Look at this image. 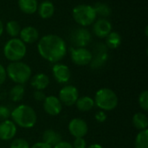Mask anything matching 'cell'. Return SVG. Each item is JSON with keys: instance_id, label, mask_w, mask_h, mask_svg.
Listing matches in <instances>:
<instances>
[{"instance_id": "obj_24", "label": "cell", "mask_w": 148, "mask_h": 148, "mask_svg": "<svg viewBox=\"0 0 148 148\" xmlns=\"http://www.w3.org/2000/svg\"><path fill=\"white\" fill-rule=\"evenodd\" d=\"M24 92H25V88L23 85L16 84L10 91V94H9L10 99L14 102H18L23 99L24 95Z\"/></svg>"}, {"instance_id": "obj_23", "label": "cell", "mask_w": 148, "mask_h": 148, "mask_svg": "<svg viewBox=\"0 0 148 148\" xmlns=\"http://www.w3.org/2000/svg\"><path fill=\"white\" fill-rule=\"evenodd\" d=\"M121 44V36L116 31H111L106 37V45L109 49H117Z\"/></svg>"}, {"instance_id": "obj_10", "label": "cell", "mask_w": 148, "mask_h": 148, "mask_svg": "<svg viewBox=\"0 0 148 148\" xmlns=\"http://www.w3.org/2000/svg\"><path fill=\"white\" fill-rule=\"evenodd\" d=\"M69 131L75 138H84L88 131L87 122L81 118L72 119L69 123Z\"/></svg>"}, {"instance_id": "obj_11", "label": "cell", "mask_w": 148, "mask_h": 148, "mask_svg": "<svg viewBox=\"0 0 148 148\" xmlns=\"http://www.w3.org/2000/svg\"><path fill=\"white\" fill-rule=\"evenodd\" d=\"M43 109L49 115L56 116L62 112V104L59 98L55 95L46 96L43 101Z\"/></svg>"}, {"instance_id": "obj_2", "label": "cell", "mask_w": 148, "mask_h": 148, "mask_svg": "<svg viewBox=\"0 0 148 148\" xmlns=\"http://www.w3.org/2000/svg\"><path fill=\"white\" fill-rule=\"evenodd\" d=\"M12 121L18 127L29 129L35 127L37 121V115L35 110L29 105L22 104L10 112Z\"/></svg>"}, {"instance_id": "obj_9", "label": "cell", "mask_w": 148, "mask_h": 148, "mask_svg": "<svg viewBox=\"0 0 148 148\" xmlns=\"http://www.w3.org/2000/svg\"><path fill=\"white\" fill-rule=\"evenodd\" d=\"M92 40L91 33L85 28H78L71 34V42L76 48H85Z\"/></svg>"}, {"instance_id": "obj_18", "label": "cell", "mask_w": 148, "mask_h": 148, "mask_svg": "<svg viewBox=\"0 0 148 148\" xmlns=\"http://www.w3.org/2000/svg\"><path fill=\"white\" fill-rule=\"evenodd\" d=\"M37 11H38L39 16L42 19H49L55 13V6L51 1L45 0V1H42L38 5Z\"/></svg>"}, {"instance_id": "obj_7", "label": "cell", "mask_w": 148, "mask_h": 148, "mask_svg": "<svg viewBox=\"0 0 148 148\" xmlns=\"http://www.w3.org/2000/svg\"><path fill=\"white\" fill-rule=\"evenodd\" d=\"M70 56L72 62L78 66H86L90 64L93 54L86 48H70Z\"/></svg>"}, {"instance_id": "obj_29", "label": "cell", "mask_w": 148, "mask_h": 148, "mask_svg": "<svg viewBox=\"0 0 148 148\" xmlns=\"http://www.w3.org/2000/svg\"><path fill=\"white\" fill-rule=\"evenodd\" d=\"M10 148H30L29 142L22 138L15 139L11 143Z\"/></svg>"}, {"instance_id": "obj_31", "label": "cell", "mask_w": 148, "mask_h": 148, "mask_svg": "<svg viewBox=\"0 0 148 148\" xmlns=\"http://www.w3.org/2000/svg\"><path fill=\"white\" fill-rule=\"evenodd\" d=\"M72 146L74 148H87V142L84 138H75Z\"/></svg>"}, {"instance_id": "obj_13", "label": "cell", "mask_w": 148, "mask_h": 148, "mask_svg": "<svg viewBox=\"0 0 148 148\" xmlns=\"http://www.w3.org/2000/svg\"><path fill=\"white\" fill-rule=\"evenodd\" d=\"M16 125L10 120H5L0 122V140H10L16 134Z\"/></svg>"}, {"instance_id": "obj_15", "label": "cell", "mask_w": 148, "mask_h": 148, "mask_svg": "<svg viewBox=\"0 0 148 148\" xmlns=\"http://www.w3.org/2000/svg\"><path fill=\"white\" fill-rule=\"evenodd\" d=\"M20 39L24 43H33L38 40L39 32L33 26H26L20 30Z\"/></svg>"}, {"instance_id": "obj_32", "label": "cell", "mask_w": 148, "mask_h": 148, "mask_svg": "<svg viewBox=\"0 0 148 148\" xmlns=\"http://www.w3.org/2000/svg\"><path fill=\"white\" fill-rule=\"evenodd\" d=\"M95 120H96L97 122L103 123V122H105V121L107 120L108 116H107L105 111H102V110H101V111H99V112H97V113L95 114Z\"/></svg>"}, {"instance_id": "obj_27", "label": "cell", "mask_w": 148, "mask_h": 148, "mask_svg": "<svg viewBox=\"0 0 148 148\" xmlns=\"http://www.w3.org/2000/svg\"><path fill=\"white\" fill-rule=\"evenodd\" d=\"M96 15H99L102 17H108L111 15L110 7L104 3H96L94 6Z\"/></svg>"}, {"instance_id": "obj_22", "label": "cell", "mask_w": 148, "mask_h": 148, "mask_svg": "<svg viewBox=\"0 0 148 148\" xmlns=\"http://www.w3.org/2000/svg\"><path fill=\"white\" fill-rule=\"evenodd\" d=\"M133 125L134 127L140 131L147 129L148 119L147 116L142 113H137L133 116Z\"/></svg>"}, {"instance_id": "obj_35", "label": "cell", "mask_w": 148, "mask_h": 148, "mask_svg": "<svg viewBox=\"0 0 148 148\" xmlns=\"http://www.w3.org/2000/svg\"><path fill=\"white\" fill-rule=\"evenodd\" d=\"M53 148H74L72 144H70L69 142L68 141H63V140H61L60 142H58L56 145H55Z\"/></svg>"}, {"instance_id": "obj_17", "label": "cell", "mask_w": 148, "mask_h": 148, "mask_svg": "<svg viewBox=\"0 0 148 148\" xmlns=\"http://www.w3.org/2000/svg\"><path fill=\"white\" fill-rule=\"evenodd\" d=\"M49 84V78L43 73H38L30 79V85L36 90H44Z\"/></svg>"}, {"instance_id": "obj_33", "label": "cell", "mask_w": 148, "mask_h": 148, "mask_svg": "<svg viewBox=\"0 0 148 148\" xmlns=\"http://www.w3.org/2000/svg\"><path fill=\"white\" fill-rule=\"evenodd\" d=\"M46 95L45 94L43 93L42 90H36L34 92V99L36 101H43L44 99H45Z\"/></svg>"}, {"instance_id": "obj_12", "label": "cell", "mask_w": 148, "mask_h": 148, "mask_svg": "<svg viewBox=\"0 0 148 148\" xmlns=\"http://www.w3.org/2000/svg\"><path fill=\"white\" fill-rule=\"evenodd\" d=\"M52 74L55 80L61 84L69 82L71 78V71L69 68L62 63H56L52 68Z\"/></svg>"}, {"instance_id": "obj_34", "label": "cell", "mask_w": 148, "mask_h": 148, "mask_svg": "<svg viewBox=\"0 0 148 148\" xmlns=\"http://www.w3.org/2000/svg\"><path fill=\"white\" fill-rule=\"evenodd\" d=\"M6 78H7L6 69H4V67L2 64H0V86L4 83Z\"/></svg>"}, {"instance_id": "obj_26", "label": "cell", "mask_w": 148, "mask_h": 148, "mask_svg": "<svg viewBox=\"0 0 148 148\" xmlns=\"http://www.w3.org/2000/svg\"><path fill=\"white\" fill-rule=\"evenodd\" d=\"M5 28H6V31H7L8 35L12 36L13 38L16 37L19 35L20 30H21L20 24L16 21H14V20H11V21L8 22L6 23Z\"/></svg>"}, {"instance_id": "obj_16", "label": "cell", "mask_w": 148, "mask_h": 148, "mask_svg": "<svg viewBox=\"0 0 148 148\" xmlns=\"http://www.w3.org/2000/svg\"><path fill=\"white\" fill-rule=\"evenodd\" d=\"M98 46L99 47H98L96 55L95 56H93L92 61L90 62L91 67L94 69H98L101 67L102 65H104V63L108 61V58L106 46L103 44H99Z\"/></svg>"}, {"instance_id": "obj_38", "label": "cell", "mask_w": 148, "mask_h": 148, "mask_svg": "<svg viewBox=\"0 0 148 148\" xmlns=\"http://www.w3.org/2000/svg\"><path fill=\"white\" fill-rule=\"evenodd\" d=\"M3 32V24L2 21L0 20V36H2Z\"/></svg>"}, {"instance_id": "obj_3", "label": "cell", "mask_w": 148, "mask_h": 148, "mask_svg": "<svg viewBox=\"0 0 148 148\" xmlns=\"http://www.w3.org/2000/svg\"><path fill=\"white\" fill-rule=\"evenodd\" d=\"M6 69L7 76L15 83L23 85L31 76L30 67L23 62H11L8 64Z\"/></svg>"}, {"instance_id": "obj_8", "label": "cell", "mask_w": 148, "mask_h": 148, "mask_svg": "<svg viewBox=\"0 0 148 148\" xmlns=\"http://www.w3.org/2000/svg\"><path fill=\"white\" fill-rule=\"evenodd\" d=\"M59 100L62 105L70 107L75 105L79 98V91L73 85H67L61 88L59 92Z\"/></svg>"}, {"instance_id": "obj_20", "label": "cell", "mask_w": 148, "mask_h": 148, "mask_svg": "<svg viewBox=\"0 0 148 148\" xmlns=\"http://www.w3.org/2000/svg\"><path fill=\"white\" fill-rule=\"evenodd\" d=\"M62 140V137L59 133L52 129H48L42 134V142L51 146L52 147Z\"/></svg>"}, {"instance_id": "obj_14", "label": "cell", "mask_w": 148, "mask_h": 148, "mask_svg": "<svg viewBox=\"0 0 148 148\" xmlns=\"http://www.w3.org/2000/svg\"><path fill=\"white\" fill-rule=\"evenodd\" d=\"M93 31L96 36L100 38H106L112 31V24L106 18H101L95 23Z\"/></svg>"}, {"instance_id": "obj_21", "label": "cell", "mask_w": 148, "mask_h": 148, "mask_svg": "<svg viewBox=\"0 0 148 148\" xmlns=\"http://www.w3.org/2000/svg\"><path fill=\"white\" fill-rule=\"evenodd\" d=\"M75 105L78 110L82 112H88L95 107V101L94 99L90 96H82L77 99Z\"/></svg>"}, {"instance_id": "obj_37", "label": "cell", "mask_w": 148, "mask_h": 148, "mask_svg": "<svg viewBox=\"0 0 148 148\" xmlns=\"http://www.w3.org/2000/svg\"><path fill=\"white\" fill-rule=\"evenodd\" d=\"M87 148H103L101 145H99V144H93V145H91V146H89Z\"/></svg>"}, {"instance_id": "obj_1", "label": "cell", "mask_w": 148, "mask_h": 148, "mask_svg": "<svg viewBox=\"0 0 148 148\" xmlns=\"http://www.w3.org/2000/svg\"><path fill=\"white\" fill-rule=\"evenodd\" d=\"M39 55L49 62H60L67 53L65 41L57 35H46L42 36L37 43Z\"/></svg>"}, {"instance_id": "obj_6", "label": "cell", "mask_w": 148, "mask_h": 148, "mask_svg": "<svg viewBox=\"0 0 148 148\" xmlns=\"http://www.w3.org/2000/svg\"><path fill=\"white\" fill-rule=\"evenodd\" d=\"M27 53L25 43L19 38L14 37L9 40L3 47V55L10 62L21 61Z\"/></svg>"}, {"instance_id": "obj_30", "label": "cell", "mask_w": 148, "mask_h": 148, "mask_svg": "<svg viewBox=\"0 0 148 148\" xmlns=\"http://www.w3.org/2000/svg\"><path fill=\"white\" fill-rule=\"evenodd\" d=\"M10 117V109L3 105H0V121L9 120Z\"/></svg>"}, {"instance_id": "obj_28", "label": "cell", "mask_w": 148, "mask_h": 148, "mask_svg": "<svg viewBox=\"0 0 148 148\" xmlns=\"http://www.w3.org/2000/svg\"><path fill=\"white\" fill-rule=\"evenodd\" d=\"M139 105L141 108V109H143L145 112H147L148 110V91L147 90H144L142 91L140 95H139Z\"/></svg>"}, {"instance_id": "obj_5", "label": "cell", "mask_w": 148, "mask_h": 148, "mask_svg": "<svg viewBox=\"0 0 148 148\" xmlns=\"http://www.w3.org/2000/svg\"><path fill=\"white\" fill-rule=\"evenodd\" d=\"M72 16L78 24L87 27L95 22L97 15L94 6L90 4H79L73 9Z\"/></svg>"}, {"instance_id": "obj_25", "label": "cell", "mask_w": 148, "mask_h": 148, "mask_svg": "<svg viewBox=\"0 0 148 148\" xmlns=\"http://www.w3.org/2000/svg\"><path fill=\"white\" fill-rule=\"evenodd\" d=\"M135 148H148V130L140 131L134 141Z\"/></svg>"}, {"instance_id": "obj_4", "label": "cell", "mask_w": 148, "mask_h": 148, "mask_svg": "<svg viewBox=\"0 0 148 148\" xmlns=\"http://www.w3.org/2000/svg\"><path fill=\"white\" fill-rule=\"evenodd\" d=\"M94 101L95 105L102 111H112L118 106L119 100L114 90L102 88L95 93Z\"/></svg>"}, {"instance_id": "obj_19", "label": "cell", "mask_w": 148, "mask_h": 148, "mask_svg": "<svg viewBox=\"0 0 148 148\" xmlns=\"http://www.w3.org/2000/svg\"><path fill=\"white\" fill-rule=\"evenodd\" d=\"M17 3L21 11L28 15L36 13L38 8L37 0H18Z\"/></svg>"}, {"instance_id": "obj_36", "label": "cell", "mask_w": 148, "mask_h": 148, "mask_svg": "<svg viewBox=\"0 0 148 148\" xmlns=\"http://www.w3.org/2000/svg\"><path fill=\"white\" fill-rule=\"evenodd\" d=\"M30 148H53L51 146L44 143V142H37V143H35L32 147Z\"/></svg>"}]
</instances>
